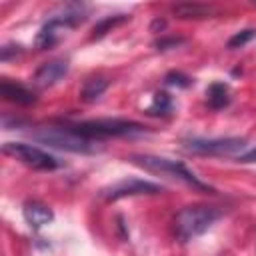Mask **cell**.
Here are the masks:
<instances>
[{
	"instance_id": "1",
	"label": "cell",
	"mask_w": 256,
	"mask_h": 256,
	"mask_svg": "<svg viewBox=\"0 0 256 256\" xmlns=\"http://www.w3.org/2000/svg\"><path fill=\"white\" fill-rule=\"evenodd\" d=\"M130 162L146 172L158 174V176H168L172 180H180L196 190L202 192H214L212 186H208L206 182H202L192 170L186 168V164L178 162V160H170V158H162V156H152V154H134L130 156Z\"/></svg>"
},
{
	"instance_id": "2",
	"label": "cell",
	"mask_w": 256,
	"mask_h": 256,
	"mask_svg": "<svg viewBox=\"0 0 256 256\" xmlns=\"http://www.w3.org/2000/svg\"><path fill=\"white\" fill-rule=\"evenodd\" d=\"M86 20V10L80 4H68L62 6V10L58 14H52V18H48L44 22V26L38 30L36 38H34V46L38 50H48L52 46H56L60 42V38L76 28L78 24H82Z\"/></svg>"
},
{
	"instance_id": "3",
	"label": "cell",
	"mask_w": 256,
	"mask_h": 256,
	"mask_svg": "<svg viewBox=\"0 0 256 256\" xmlns=\"http://www.w3.org/2000/svg\"><path fill=\"white\" fill-rule=\"evenodd\" d=\"M222 216V210H218L216 206H208V204H190L178 210L176 218H174V228H176V236L184 242L204 234L218 218Z\"/></svg>"
},
{
	"instance_id": "4",
	"label": "cell",
	"mask_w": 256,
	"mask_h": 256,
	"mask_svg": "<svg viewBox=\"0 0 256 256\" xmlns=\"http://www.w3.org/2000/svg\"><path fill=\"white\" fill-rule=\"evenodd\" d=\"M74 132L88 140H102L110 136H136L146 132V128L140 122L134 120H124V118H96V120H84L70 124Z\"/></svg>"
},
{
	"instance_id": "5",
	"label": "cell",
	"mask_w": 256,
	"mask_h": 256,
	"mask_svg": "<svg viewBox=\"0 0 256 256\" xmlns=\"http://www.w3.org/2000/svg\"><path fill=\"white\" fill-rule=\"evenodd\" d=\"M38 142L58 148V150H66V152H74V154H94L100 148L96 146V140H88L84 136H80L78 132H74L70 126H46L40 128L32 134Z\"/></svg>"
},
{
	"instance_id": "6",
	"label": "cell",
	"mask_w": 256,
	"mask_h": 256,
	"mask_svg": "<svg viewBox=\"0 0 256 256\" xmlns=\"http://www.w3.org/2000/svg\"><path fill=\"white\" fill-rule=\"evenodd\" d=\"M2 152L6 156H12L16 158L18 162H22L24 166L32 168V170H56L62 166V162L58 158H54L52 154L36 148V146H30V144H24V142H6L2 144Z\"/></svg>"
},
{
	"instance_id": "7",
	"label": "cell",
	"mask_w": 256,
	"mask_h": 256,
	"mask_svg": "<svg viewBox=\"0 0 256 256\" xmlns=\"http://www.w3.org/2000/svg\"><path fill=\"white\" fill-rule=\"evenodd\" d=\"M244 146V138H190L184 142L186 152L200 156H232L242 152Z\"/></svg>"
},
{
	"instance_id": "8",
	"label": "cell",
	"mask_w": 256,
	"mask_h": 256,
	"mask_svg": "<svg viewBox=\"0 0 256 256\" xmlns=\"http://www.w3.org/2000/svg\"><path fill=\"white\" fill-rule=\"evenodd\" d=\"M162 192V186L148 182V180H140V178H126L120 182H114L112 186L104 188L100 192V196L108 202L120 200V198H128V196H140V194H158Z\"/></svg>"
},
{
	"instance_id": "9",
	"label": "cell",
	"mask_w": 256,
	"mask_h": 256,
	"mask_svg": "<svg viewBox=\"0 0 256 256\" xmlns=\"http://www.w3.org/2000/svg\"><path fill=\"white\" fill-rule=\"evenodd\" d=\"M68 68H70V64H68L66 58L48 60V62H44V64L34 72L32 82H34V86H38V88H50V86L58 84V82L68 74Z\"/></svg>"
},
{
	"instance_id": "10",
	"label": "cell",
	"mask_w": 256,
	"mask_h": 256,
	"mask_svg": "<svg viewBox=\"0 0 256 256\" xmlns=\"http://www.w3.org/2000/svg\"><path fill=\"white\" fill-rule=\"evenodd\" d=\"M22 214H24V220L28 222V226L34 228V230H38V228H42V226H46V224H50V222L54 220L52 208H48L46 204H42V202H38V200H28V202H24Z\"/></svg>"
},
{
	"instance_id": "11",
	"label": "cell",
	"mask_w": 256,
	"mask_h": 256,
	"mask_svg": "<svg viewBox=\"0 0 256 256\" xmlns=\"http://www.w3.org/2000/svg\"><path fill=\"white\" fill-rule=\"evenodd\" d=\"M0 94L4 100L8 102H14L18 106H30L36 102V94L32 90H28L26 86L22 84H16V82H8V80H2L0 84Z\"/></svg>"
},
{
	"instance_id": "12",
	"label": "cell",
	"mask_w": 256,
	"mask_h": 256,
	"mask_svg": "<svg viewBox=\"0 0 256 256\" xmlns=\"http://www.w3.org/2000/svg\"><path fill=\"white\" fill-rule=\"evenodd\" d=\"M172 12L178 18H208V16L216 14V8H212L208 4H200V2H184V4H176L172 8Z\"/></svg>"
},
{
	"instance_id": "13",
	"label": "cell",
	"mask_w": 256,
	"mask_h": 256,
	"mask_svg": "<svg viewBox=\"0 0 256 256\" xmlns=\"http://www.w3.org/2000/svg\"><path fill=\"white\" fill-rule=\"evenodd\" d=\"M206 100H208V106L214 108V110H220V108L228 106V102H230L228 84H224V82H214V84H210L208 90H206Z\"/></svg>"
},
{
	"instance_id": "14",
	"label": "cell",
	"mask_w": 256,
	"mask_h": 256,
	"mask_svg": "<svg viewBox=\"0 0 256 256\" xmlns=\"http://www.w3.org/2000/svg\"><path fill=\"white\" fill-rule=\"evenodd\" d=\"M108 88V80L104 76H92V78H86L84 84H82V90H80V98L84 102H94L98 96H102V92Z\"/></svg>"
},
{
	"instance_id": "15",
	"label": "cell",
	"mask_w": 256,
	"mask_h": 256,
	"mask_svg": "<svg viewBox=\"0 0 256 256\" xmlns=\"http://www.w3.org/2000/svg\"><path fill=\"white\" fill-rule=\"evenodd\" d=\"M128 18H130V16H126V14H116V16H106V18H102V20H100V22H96V26L92 28L90 38H92V40H96V38L106 36V34H108V32H112L116 26L124 24Z\"/></svg>"
},
{
	"instance_id": "16",
	"label": "cell",
	"mask_w": 256,
	"mask_h": 256,
	"mask_svg": "<svg viewBox=\"0 0 256 256\" xmlns=\"http://www.w3.org/2000/svg\"><path fill=\"white\" fill-rule=\"evenodd\" d=\"M172 110V98L166 92H156L152 98V104L146 108V114L150 116H166Z\"/></svg>"
},
{
	"instance_id": "17",
	"label": "cell",
	"mask_w": 256,
	"mask_h": 256,
	"mask_svg": "<svg viewBox=\"0 0 256 256\" xmlns=\"http://www.w3.org/2000/svg\"><path fill=\"white\" fill-rule=\"evenodd\" d=\"M254 36H256V30H254V28H246V30H242V32H236V34L228 40V48H242V46L248 44Z\"/></svg>"
},
{
	"instance_id": "18",
	"label": "cell",
	"mask_w": 256,
	"mask_h": 256,
	"mask_svg": "<svg viewBox=\"0 0 256 256\" xmlns=\"http://www.w3.org/2000/svg\"><path fill=\"white\" fill-rule=\"evenodd\" d=\"M164 82L168 86H178V88H186V86L192 84V80L186 74H182V72H168L166 78H164Z\"/></svg>"
},
{
	"instance_id": "19",
	"label": "cell",
	"mask_w": 256,
	"mask_h": 256,
	"mask_svg": "<svg viewBox=\"0 0 256 256\" xmlns=\"http://www.w3.org/2000/svg\"><path fill=\"white\" fill-rule=\"evenodd\" d=\"M180 44H184L182 38H160L154 42V48L156 50H170V48H176Z\"/></svg>"
},
{
	"instance_id": "20",
	"label": "cell",
	"mask_w": 256,
	"mask_h": 256,
	"mask_svg": "<svg viewBox=\"0 0 256 256\" xmlns=\"http://www.w3.org/2000/svg\"><path fill=\"white\" fill-rule=\"evenodd\" d=\"M238 162H242V164H254V162H256V148H252V150L240 154V156H238Z\"/></svg>"
},
{
	"instance_id": "21",
	"label": "cell",
	"mask_w": 256,
	"mask_h": 256,
	"mask_svg": "<svg viewBox=\"0 0 256 256\" xmlns=\"http://www.w3.org/2000/svg\"><path fill=\"white\" fill-rule=\"evenodd\" d=\"M158 26H160V30H162V28H164V26H166V22H164V20H160V18H156V20H154V22H152V30H156V28H158Z\"/></svg>"
}]
</instances>
